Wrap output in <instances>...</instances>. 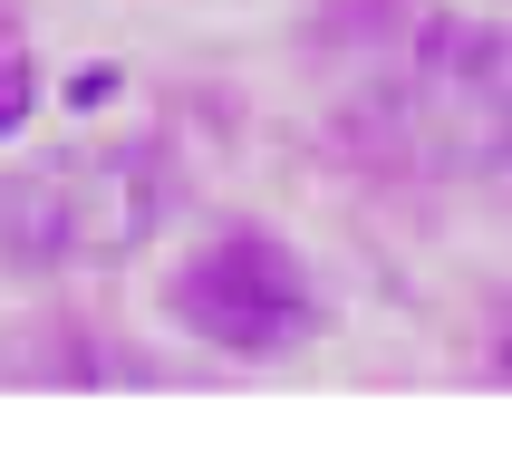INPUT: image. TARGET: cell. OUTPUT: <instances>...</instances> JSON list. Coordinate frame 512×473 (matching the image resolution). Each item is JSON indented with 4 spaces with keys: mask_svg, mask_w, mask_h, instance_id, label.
Segmentation results:
<instances>
[{
    "mask_svg": "<svg viewBox=\"0 0 512 473\" xmlns=\"http://www.w3.org/2000/svg\"><path fill=\"white\" fill-rule=\"evenodd\" d=\"M165 319L194 329L203 348L223 358H290L329 329V300H319L310 261L261 223H223L213 242L165 280Z\"/></svg>",
    "mask_w": 512,
    "mask_h": 473,
    "instance_id": "obj_3",
    "label": "cell"
},
{
    "mask_svg": "<svg viewBox=\"0 0 512 473\" xmlns=\"http://www.w3.org/2000/svg\"><path fill=\"white\" fill-rule=\"evenodd\" d=\"M493 377H512V338H503V348H493Z\"/></svg>",
    "mask_w": 512,
    "mask_h": 473,
    "instance_id": "obj_8",
    "label": "cell"
},
{
    "mask_svg": "<svg viewBox=\"0 0 512 473\" xmlns=\"http://www.w3.org/2000/svg\"><path fill=\"white\" fill-rule=\"evenodd\" d=\"M165 213V155L155 145H97L58 155L0 184V251L20 271H68V261H116Z\"/></svg>",
    "mask_w": 512,
    "mask_h": 473,
    "instance_id": "obj_2",
    "label": "cell"
},
{
    "mask_svg": "<svg viewBox=\"0 0 512 473\" xmlns=\"http://www.w3.org/2000/svg\"><path fill=\"white\" fill-rule=\"evenodd\" d=\"M107 87H116V68H78V87H68V107H97Z\"/></svg>",
    "mask_w": 512,
    "mask_h": 473,
    "instance_id": "obj_7",
    "label": "cell"
},
{
    "mask_svg": "<svg viewBox=\"0 0 512 473\" xmlns=\"http://www.w3.org/2000/svg\"><path fill=\"white\" fill-rule=\"evenodd\" d=\"M29 97H39L29 58H20V49H0V136H20V126H29Z\"/></svg>",
    "mask_w": 512,
    "mask_h": 473,
    "instance_id": "obj_6",
    "label": "cell"
},
{
    "mask_svg": "<svg viewBox=\"0 0 512 473\" xmlns=\"http://www.w3.org/2000/svg\"><path fill=\"white\" fill-rule=\"evenodd\" d=\"M319 10H329L339 39H387V29L406 20V0H319Z\"/></svg>",
    "mask_w": 512,
    "mask_h": 473,
    "instance_id": "obj_5",
    "label": "cell"
},
{
    "mask_svg": "<svg viewBox=\"0 0 512 473\" xmlns=\"http://www.w3.org/2000/svg\"><path fill=\"white\" fill-rule=\"evenodd\" d=\"M377 145L416 174H484L512 155V49L484 20H445L416 29L406 49V78L387 87L377 107Z\"/></svg>",
    "mask_w": 512,
    "mask_h": 473,
    "instance_id": "obj_1",
    "label": "cell"
},
{
    "mask_svg": "<svg viewBox=\"0 0 512 473\" xmlns=\"http://www.w3.org/2000/svg\"><path fill=\"white\" fill-rule=\"evenodd\" d=\"M136 358H107L78 319H29L20 338H0V387H97V377H126Z\"/></svg>",
    "mask_w": 512,
    "mask_h": 473,
    "instance_id": "obj_4",
    "label": "cell"
}]
</instances>
